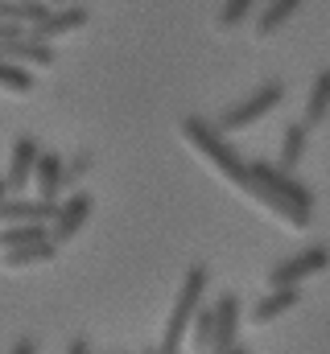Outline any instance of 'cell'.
Returning <instances> with one entry per match:
<instances>
[{
  "label": "cell",
  "instance_id": "obj_20",
  "mask_svg": "<svg viewBox=\"0 0 330 354\" xmlns=\"http://www.w3.org/2000/svg\"><path fill=\"white\" fill-rule=\"evenodd\" d=\"M252 8H256V0H223V8H219V29H240Z\"/></svg>",
  "mask_w": 330,
  "mask_h": 354
},
{
  "label": "cell",
  "instance_id": "obj_2",
  "mask_svg": "<svg viewBox=\"0 0 330 354\" xmlns=\"http://www.w3.org/2000/svg\"><path fill=\"white\" fill-rule=\"evenodd\" d=\"M182 140L215 169V174H223L232 185H240L244 189L248 181V161L240 157V149L227 140V132L215 124V120H207V115H186L182 120Z\"/></svg>",
  "mask_w": 330,
  "mask_h": 354
},
{
  "label": "cell",
  "instance_id": "obj_17",
  "mask_svg": "<svg viewBox=\"0 0 330 354\" xmlns=\"http://www.w3.org/2000/svg\"><path fill=\"white\" fill-rule=\"evenodd\" d=\"M330 111V66L327 71H318V79H314V87L306 95V124L314 128V124H322Z\"/></svg>",
  "mask_w": 330,
  "mask_h": 354
},
{
  "label": "cell",
  "instance_id": "obj_5",
  "mask_svg": "<svg viewBox=\"0 0 330 354\" xmlns=\"http://www.w3.org/2000/svg\"><path fill=\"white\" fill-rule=\"evenodd\" d=\"M327 264H330V252H327V248H306V252H297V256H289V260L272 264V272H268V288H289V284H302V280L318 276Z\"/></svg>",
  "mask_w": 330,
  "mask_h": 354
},
{
  "label": "cell",
  "instance_id": "obj_3",
  "mask_svg": "<svg viewBox=\"0 0 330 354\" xmlns=\"http://www.w3.org/2000/svg\"><path fill=\"white\" fill-rule=\"evenodd\" d=\"M207 280H211V272L207 264H190L186 268V276H182V288H177V297H173V313H169V322H165V334H162V354H173L182 346V338L190 334V322H194V309L202 305V297H207Z\"/></svg>",
  "mask_w": 330,
  "mask_h": 354
},
{
  "label": "cell",
  "instance_id": "obj_6",
  "mask_svg": "<svg viewBox=\"0 0 330 354\" xmlns=\"http://www.w3.org/2000/svg\"><path fill=\"white\" fill-rule=\"evenodd\" d=\"M37 157H42V145H37V136H17V140H12V153H8V174H4L8 194H25V189L33 185Z\"/></svg>",
  "mask_w": 330,
  "mask_h": 354
},
{
  "label": "cell",
  "instance_id": "obj_16",
  "mask_svg": "<svg viewBox=\"0 0 330 354\" xmlns=\"http://www.w3.org/2000/svg\"><path fill=\"white\" fill-rule=\"evenodd\" d=\"M297 8H302V0H268V8H260V17H256V37H272Z\"/></svg>",
  "mask_w": 330,
  "mask_h": 354
},
{
  "label": "cell",
  "instance_id": "obj_14",
  "mask_svg": "<svg viewBox=\"0 0 330 354\" xmlns=\"http://www.w3.org/2000/svg\"><path fill=\"white\" fill-rule=\"evenodd\" d=\"M306 140H310V124H306V120H302V124H289V128L281 132V161H277V165L293 174V169L302 165V157H306Z\"/></svg>",
  "mask_w": 330,
  "mask_h": 354
},
{
  "label": "cell",
  "instance_id": "obj_15",
  "mask_svg": "<svg viewBox=\"0 0 330 354\" xmlns=\"http://www.w3.org/2000/svg\"><path fill=\"white\" fill-rule=\"evenodd\" d=\"M50 8H54L50 0H0V17L12 25H25V29H33Z\"/></svg>",
  "mask_w": 330,
  "mask_h": 354
},
{
  "label": "cell",
  "instance_id": "obj_7",
  "mask_svg": "<svg viewBox=\"0 0 330 354\" xmlns=\"http://www.w3.org/2000/svg\"><path fill=\"white\" fill-rule=\"evenodd\" d=\"M87 21H91V8L67 0V4H54V8H50V12L29 29V33H33V37H42V41H58V37H67V33L82 29Z\"/></svg>",
  "mask_w": 330,
  "mask_h": 354
},
{
  "label": "cell",
  "instance_id": "obj_13",
  "mask_svg": "<svg viewBox=\"0 0 330 354\" xmlns=\"http://www.w3.org/2000/svg\"><path fill=\"white\" fill-rule=\"evenodd\" d=\"M302 301V292H297V284H289V288H268V297H260L256 305H252V322L256 326H268L272 317H281V313H289L293 305Z\"/></svg>",
  "mask_w": 330,
  "mask_h": 354
},
{
  "label": "cell",
  "instance_id": "obj_21",
  "mask_svg": "<svg viewBox=\"0 0 330 354\" xmlns=\"http://www.w3.org/2000/svg\"><path fill=\"white\" fill-rule=\"evenodd\" d=\"M87 169H91V153H87V149H79V153L67 161V185H75V181H79Z\"/></svg>",
  "mask_w": 330,
  "mask_h": 354
},
{
  "label": "cell",
  "instance_id": "obj_23",
  "mask_svg": "<svg viewBox=\"0 0 330 354\" xmlns=\"http://www.w3.org/2000/svg\"><path fill=\"white\" fill-rule=\"evenodd\" d=\"M12 354H33V342H29V338H21V342H12Z\"/></svg>",
  "mask_w": 330,
  "mask_h": 354
},
{
  "label": "cell",
  "instance_id": "obj_9",
  "mask_svg": "<svg viewBox=\"0 0 330 354\" xmlns=\"http://www.w3.org/2000/svg\"><path fill=\"white\" fill-rule=\"evenodd\" d=\"M91 194H71L67 202H58V214H54V223H50V239L62 248V243H71L75 235H79L82 227H87V218H91Z\"/></svg>",
  "mask_w": 330,
  "mask_h": 354
},
{
  "label": "cell",
  "instance_id": "obj_11",
  "mask_svg": "<svg viewBox=\"0 0 330 354\" xmlns=\"http://www.w3.org/2000/svg\"><path fill=\"white\" fill-rule=\"evenodd\" d=\"M54 260H58V243H54V239H33V243L4 248V252H0V264H4V272H21V268L54 264Z\"/></svg>",
  "mask_w": 330,
  "mask_h": 354
},
{
  "label": "cell",
  "instance_id": "obj_25",
  "mask_svg": "<svg viewBox=\"0 0 330 354\" xmlns=\"http://www.w3.org/2000/svg\"><path fill=\"white\" fill-rule=\"evenodd\" d=\"M50 4H67V0H50Z\"/></svg>",
  "mask_w": 330,
  "mask_h": 354
},
{
  "label": "cell",
  "instance_id": "obj_24",
  "mask_svg": "<svg viewBox=\"0 0 330 354\" xmlns=\"http://www.w3.org/2000/svg\"><path fill=\"white\" fill-rule=\"evenodd\" d=\"M4 194H8V185H4V174H0V198H4Z\"/></svg>",
  "mask_w": 330,
  "mask_h": 354
},
{
  "label": "cell",
  "instance_id": "obj_22",
  "mask_svg": "<svg viewBox=\"0 0 330 354\" xmlns=\"http://www.w3.org/2000/svg\"><path fill=\"white\" fill-rule=\"evenodd\" d=\"M87 351H91V346H87L82 338H75V342H67V354H87Z\"/></svg>",
  "mask_w": 330,
  "mask_h": 354
},
{
  "label": "cell",
  "instance_id": "obj_18",
  "mask_svg": "<svg viewBox=\"0 0 330 354\" xmlns=\"http://www.w3.org/2000/svg\"><path fill=\"white\" fill-rule=\"evenodd\" d=\"M211 342H215V305H198L194 322H190V346L211 351Z\"/></svg>",
  "mask_w": 330,
  "mask_h": 354
},
{
  "label": "cell",
  "instance_id": "obj_4",
  "mask_svg": "<svg viewBox=\"0 0 330 354\" xmlns=\"http://www.w3.org/2000/svg\"><path fill=\"white\" fill-rule=\"evenodd\" d=\"M285 103V83H264V87H256L248 99H240L236 107H227V111H219V128L232 136V132H244V128H252L256 120H264L268 111H277Z\"/></svg>",
  "mask_w": 330,
  "mask_h": 354
},
{
  "label": "cell",
  "instance_id": "obj_8",
  "mask_svg": "<svg viewBox=\"0 0 330 354\" xmlns=\"http://www.w3.org/2000/svg\"><path fill=\"white\" fill-rule=\"evenodd\" d=\"M240 338V297L236 292H223L215 301V354H244V346L236 342Z\"/></svg>",
  "mask_w": 330,
  "mask_h": 354
},
{
  "label": "cell",
  "instance_id": "obj_1",
  "mask_svg": "<svg viewBox=\"0 0 330 354\" xmlns=\"http://www.w3.org/2000/svg\"><path fill=\"white\" fill-rule=\"evenodd\" d=\"M244 194H252L260 206H268L277 218H285L297 231H306L310 218H314V194H310V185H302L297 177L289 174V169H281V165L248 161Z\"/></svg>",
  "mask_w": 330,
  "mask_h": 354
},
{
  "label": "cell",
  "instance_id": "obj_12",
  "mask_svg": "<svg viewBox=\"0 0 330 354\" xmlns=\"http://www.w3.org/2000/svg\"><path fill=\"white\" fill-rule=\"evenodd\" d=\"M33 185H37V198L58 202V194L67 185V161L58 153H42L37 157V169H33Z\"/></svg>",
  "mask_w": 330,
  "mask_h": 354
},
{
  "label": "cell",
  "instance_id": "obj_10",
  "mask_svg": "<svg viewBox=\"0 0 330 354\" xmlns=\"http://www.w3.org/2000/svg\"><path fill=\"white\" fill-rule=\"evenodd\" d=\"M58 202L46 198H25V194H4L0 198V227L8 223H54Z\"/></svg>",
  "mask_w": 330,
  "mask_h": 354
},
{
  "label": "cell",
  "instance_id": "obj_19",
  "mask_svg": "<svg viewBox=\"0 0 330 354\" xmlns=\"http://www.w3.org/2000/svg\"><path fill=\"white\" fill-rule=\"evenodd\" d=\"M0 91H8V95H29V91H33V71L0 58Z\"/></svg>",
  "mask_w": 330,
  "mask_h": 354
}]
</instances>
